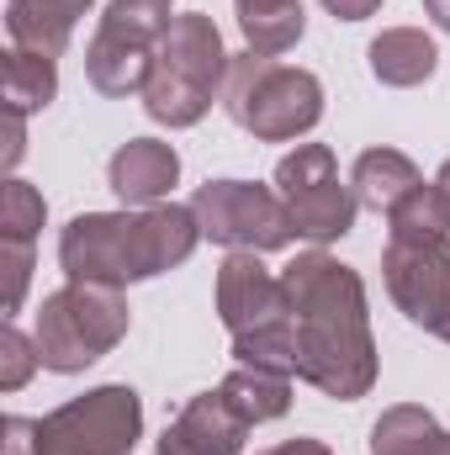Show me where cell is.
<instances>
[{
    "label": "cell",
    "mask_w": 450,
    "mask_h": 455,
    "mask_svg": "<svg viewBox=\"0 0 450 455\" xmlns=\"http://www.w3.org/2000/svg\"><path fill=\"white\" fill-rule=\"evenodd\" d=\"M281 297L297 323V376L334 403L366 397L376 381V339L360 275L313 249L281 270Z\"/></svg>",
    "instance_id": "obj_1"
},
{
    "label": "cell",
    "mask_w": 450,
    "mask_h": 455,
    "mask_svg": "<svg viewBox=\"0 0 450 455\" xmlns=\"http://www.w3.org/2000/svg\"><path fill=\"white\" fill-rule=\"evenodd\" d=\"M202 243L191 207H138V212H80L59 233V265L85 286H133L159 270H175Z\"/></svg>",
    "instance_id": "obj_2"
},
{
    "label": "cell",
    "mask_w": 450,
    "mask_h": 455,
    "mask_svg": "<svg viewBox=\"0 0 450 455\" xmlns=\"http://www.w3.org/2000/svg\"><path fill=\"white\" fill-rule=\"evenodd\" d=\"M228 53L223 32L207 11H181L170 37L154 48V75L143 85V107L154 122L165 127H197L213 96L223 91L228 80Z\"/></svg>",
    "instance_id": "obj_3"
},
{
    "label": "cell",
    "mask_w": 450,
    "mask_h": 455,
    "mask_svg": "<svg viewBox=\"0 0 450 455\" xmlns=\"http://www.w3.org/2000/svg\"><path fill=\"white\" fill-rule=\"evenodd\" d=\"M223 107L260 143H292V138L318 127L324 85H318L313 69H292V64H276L270 53L244 48V53L228 59Z\"/></svg>",
    "instance_id": "obj_4"
},
{
    "label": "cell",
    "mask_w": 450,
    "mask_h": 455,
    "mask_svg": "<svg viewBox=\"0 0 450 455\" xmlns=\"http://www.w3.org/2000/svg\"><path fill=\"white\" fill-rule=\"evenodd\" d=\"M122 334H127V297L117 286H85V281L48 291L32 329L43 371H59V376L96 365L122 344Z\"/></svg>",
    "instance_id": "obj_5"
},
{
    "label": "cell",
    "mask_w": 450,
    "mask_h": 455,
    "mask_svg": "<svg viewBox=\"0 0 450 455\" xmlns=\"http://www.w3.org/2000/svg\"><path fill=\"white\" fill-rule=\"evenodd\" d=\"M143 403L133 387H96L37 419V455H133Z\"/></svg>",
    "instance_id": "obj_6"
},
{
    "label": "cell",
    "mask_w": 450,
    "mask_h": 455,
    "mask_svg": "<svg viewBox=\"0 0 450 455\" xmlns=\"http://www.w3.org/2000/svg\"><path fill=\"white\" fill-rule=\"evenodd\" d=\"M191 212H197V223H202V238H213V243H223V249L270 254V249H286V243L297 238L281 191L249 186V180H207V186H197Z\"/></svg>",
    "instance_id": "obj_7"
},
{
    "label": "cell",
    "mask_w": 450,
    "mask_h": 455,
    "mask_svg": "<svg viewBox=\"0 0 450 455\" xmlns=\"http://www.w3.org/2000/svg\"><path fill=\"white\" fill-rule=\"evenodd\" d=\"M276 191L292 212L297 238H313V243H329L344 238L355 228V191L339 186V164L329 143H297L281 164H276Z\"/></svg>",
    "instance_id": "obj_8"
},
{
    "label": "cell",
    "mask_w": 450,
    "mask_h": 455,
    "mask_svg": "<svg viewBox=\"0 0 450 455\" xmlns=\"http://www.w3.org/2000/svg\"><path fill=\"white\" fill-rule=\"evenodd\" d=\"M387 291L408 323L450 344V243H387Z\"/></svg>",
    "instance_id": "obj_9"
},
{
    "label": "cell",
    "mask_w": 450,
    "mask_h": 455,
    "mask_svg": "<svg viewBox=\"0 0 450 455\" xmlns=\"http://www.w3.org/2000/svg\"><path fill=\"white\" fill-rule=\"evenodd\" d=\"M218 318H223V329L233 339L254 334V329H265L276 318H286L281 275H270L254 249H233L218 265Z\"/></svg>",
    "instance_id": "obj_10"
},
{
    "label": "cell",
    "mask_w": 450,
    "mask_h": 455,
    "mask_svg": "<svg viewBox=\"0 0 450 455\" xmlns=\"http://www.w3.org/2000/svg\"><path fill=\"white\" fill-rule=\"evenodd\" d=\"M244 435L249 424L223 403V392H197L159 435V455H238Z\"/></svg>",
    "instance_id": "obj_11"
},
{
    "label": "cell",
    "mask_w": 450,
    "mask_h": 455,
    "mask_svg": "<svg viewBox=\"0 0 450 455\" xmlns=\"http://www.w3.org/2000/svg\"><path fill=\"white\" fill-rule=\"evenodd\" d=\"M107 180L122 196V207H159L181 180V154L159 138H127L107 164Z\"/></svg>",
    "instance_id": "obj_12"
},
{
    "label": "cell",
    "mask_w": 450,
    "mask_h": 455,
    "mask_svg": "<svg viewBox=\"0 0 450 455\" xmlns=\"http://www.w3.org/2000/svg\"><path fill=\"white\" fill-rule=\"evenodd\" d=\"M366 64H371V75H376L382 85L408 91V85H424V80L435 75L440 48H435V37L419 32V27H387L382 37H371Z\"/></svg>",
    "instance_id": "obj_13"
},
{
    "label": "cell",
    "mask_w": 450,
    "mask_h": 455,
    "mask_svg": "<svg viewBox=\"0 0 450 455\" xmlns=\"http://www.w3.org/2000/svg\"><path fill=\"white\" fill-rule=\"evenodd\" d=\"M414 186H424V175L403 148H366L355 159V170H350V191L371 212H392Z\"/></svg>",
    "instance_id": "obj_14"
},
{
    "label": "cell",
    "mask_w": 450,
    "mask_h": 455,
    "mask_svg": "<svg viewBox=\"0 0 450 455\" xmlns=\"http://www.w3.org/2000/svg\"><path fill=\"white\" fill-rule=\"evenodd\" d=\"M85 75L101 96H133L149 85L154 75V48H138V43H122L112 32H96L91 48H85Z\"/></svg>",
    "instance_id": "obj_15"
},
{
    "label": "cell",
    "mask_w": 450,
    "mask_h": 455,
    "mask_svg": "<svg viewBox=\"0 0 450 455\" xmlns=\"http://www.w3.org/2000/svg\"><path fill=\"white\" fill-rule=\"evenodd\" d=\"M371 455H450V435L430 408L398 403L371 424Z\"/></svg>",
    "instance_id": "obj_16"
},
{
    "label": "cell",
    "mask_w": 450,
    "mask_h": 455,
    "mask_svg": "<svg viewBox=\"0 0 450 455\" xmlns=\"http://www.w3.org/2000/svg\"><path fill=\"white\" fill-rule=\"evenodd\" d=\"M59 96V69L48 53H27V48H5L0 59V101L11 116L43 112Z\"/></svg>",
    "instance_id": "obj_17"
},
{
    "label": "cell",
    "mask_w": 450,
    "mask_h": 455,
    "mask_svg": "<svg viewBox=\"0 0 450 455\" xmlns=\"http://www.w3.org/2000/svg\"><path fill=\"white\" fill-rule=\"evenodd\" d=\"M218 392L249 429L270 424V419H281L292 408V376H276V371H260V365H233Z\"/></svg>",
    "instance_id": "obj_18"
},
{
    "label": "cell",
    "mask_w": 450,
    "mask_h": 455,
    "mask_svg": "<svg viewBox=\"0 0 450 455\" xmlns=\"http://www.w3.org/2000/svg\"><path fill=\"white\" fill-rule=\"evenodd\" d=\"M238 5V32L254 53H286L302 43V27H308V11L302 0H233Z\"/></svg>",
    "instance_id": "obj_19"
},
{
    "label": "cell",
    "mask_w": 450,
    "mask_h": 455,
    "mask_svg": "<svg viewBox=\"0 0 450 455\" xmlns=\"http://www.w3.org/2000/svg\"><path fill=\"white\" fill-rule=\"evenodd\" d=\"M387 228L398 243H450V202L446 191L430 180V186H414L392 212H387Z\"/></svg>",
    "instance_id": "obj_20"
},
{
    "label": "cell",
    "mask_w": 450,
    "mask_h": 455,
    "mask_svg": "<svg viewBox=\"0 0 450 455\" xmlns=\"http://www.w3.org/2000/svg\"><path fill=\"white\" fill-rule=\"evenodd\" d=\"M5 32H11V48H27V53H48V59H59V53L69 48L75 21L59 16V11L43 5V0H11V5H5Z\"/></svg>",
    "instance_id": "obj_21"
},
{
    "label": "cell",
    "mask_w": 450,
    "mask_h": 455,
    "mask_svg": "<svg viewBox=\"0 0 450 455\" xmlns=\"http://www.w3.org/2000/svg\"><path fill=\"white\" fill-rule=\"evenodd\" d=\"M170 27H175L170 0H107V16H101V32L138 43V48H159Z\"/></svg>",
    "instance_id": "obj_22"
},
{
    "label": "cell",
    "mask_w": 450,
    "mask_h": 455,
    "mask_svg": "<svg viewBox=\"0 0 450 455\" xmlns=\"http://www.w3.org/2000/svg\"><path fill=\"white\" fill-rule=\"evenodd\" d=\"M233 355L238 365H260V371H276V376H297V323L292 313L254 329V334H238L233 339Z\"/></svg>",
    "instance_id": "obj_23"
},
{
    "label": "cell",
    "mask_w": 450,
    "mask_h": 455,
    "mask_svg": "<svg viewBox=\"0 0 450 455\" xmlns=\"http://www.w3.org/2000/svg\"><path fill=\"white\" fill-rule=\"evenodd\" d=\"M48 218V207H43V196L27 186V180H5V191H0V238H37V228Z\"/></svg>",
    "instance_id": "obj_24"
},
{
    "label": "cell",
    "mask_w": 450,
    "mask_h": 455,
    "mask_svg": "<svg viewBox=\"0 0 450 455\" xmlns=\"http://www.w3.org/2000/svg\"><path fill=\"white\" fill-rule=\"evenodd\" d=\"M37 365H43L37 339H27L16 323H5V329H0V392H21Z\"/></svg>",
    "instance_id": "obj_25"
},
{
    "label": "cell",
    "mask_w": 450,
    "mask_h": 455,
    "mask_svg": "<svg viewBox=\"0 0 450 455\" xmlns=\"http://www.w3.org/2000/svg\"><path fill=\"white\" fill-rule=\"evenodd\" d=\"M0 270H5V313L21 307L27 297V281H32V243L27 238H0Z\"/></svg>",
    "instance_id": "obj_26"
},
{
    "label": "cell",
    "mask_w": 450,
    "mask_h": 455,
    "mask_svg": "<svg viewBox=\"0 0 450 455\" xmlns=\"http://www.w3.org/2000/svg\"><path fill=\"white\" fill-rule=\"evenodd\" d=\"M0 455H37V419H0Z\"/></svg>",
    "instance_id": "obj_27"
},
{
    "label": "cell",
    "mask_w": 450,
    "mask_h": 455,
    "mask_svg": "<svg viewBox=\"0 0 450 455\" xmlns=\"http://www.w3.org/2000/svg\"><path fill=\"white\" fill-rule=\"evenodd\" d=\"M21 148H27V116H11V112H5V154H0V164H5V170H16Z\"/></svg>",
    "instance_id": "obj_28"
},
{
    "label": "cell",
    "mask_w": 450,
    "mask_h": 455,
    "mask_svg": "<svg viewBox=\"0 0 450 455\" xmlns=\"http://www.w3.org/2000/svg\"><path fill=\"white\" fill-rule=\"evenodd\" d=\"M329 11H334L339 21H366V16H376L382 11V0H324Z\"/></svg>",
    "instance_id": "obj_29"
},
{
    "label": "cell",
    "mask_w": 450,
    "mask_h": 455,
    "mask_svg": "<svg viewBox=\"0 0 450 455\" xmlns=\"http://www.w3.org/2000/svg\"><path fill=\"white\" fill-rule=\"evenodd\" d=\"M260 455H334L324 440H286V445H270V451H260Z\"/></svg>",
    "instance_id": "obj_30"
},
{
    "label": "cell",
    "mask_w": 450,
    "mask_h": 455,
    "mask_svg": "<svg viewBox=\"0 0 450 455\" xmlns=\"http://www.w3.org/2000/svg\"><path fill=\"white\" fill-rule=\"evenodd\" d=\"M43 5H53L59 16H69V21H80L85 11H91V0H43Z\"/></svg>",
    "instance_id": "obj_31"
},
{
    "label": "cell",
    "mask_w": 450,
    "mask_h": 455,
    "mask_svg": "<svg viewBox=\"0 0 450 455\" xmlns=\"http://www.w3.org/2000/svg\"><path fill=\"white\" fill-rule=\"evenodd\" d=\"M424 5H430L435 27H440V32H450V0H424Z\"/></svg>",
    "instance_id": "obj_32"
},
{
    "label": "cell",
    "mask_w": 450,
    "mask_h": 455,
    "mask_svg": "<svg viewBox=\"0 0 450 455\" xmlns=\"http://www.w3.org/2000/svg\"><path fill=\"white\" fill-rule=\"evenodd\" d=\"M435 186L446 191V202H450V159H446V164H440V175H435Z\"/></svg>",
    "instance_id": "obj_33"
}]
</instances>
